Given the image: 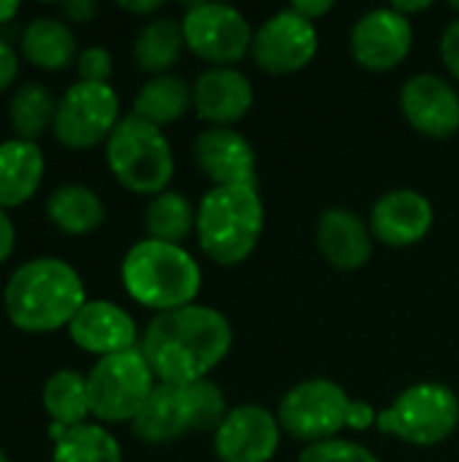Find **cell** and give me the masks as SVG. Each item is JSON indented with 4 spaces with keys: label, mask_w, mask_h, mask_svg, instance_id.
Returning <instances> with one entry per match:
<instances>
[{
    "label": "cell",
    "mask_w": 459,
    "mask_h": 462,
    "mask_svg": "<svg viewBox=\"0 0 459 462\" xmlns=\"http://www.w3.org/2000/svg\"><path fill=\"white\" fill-rule=\"evenodd\" d=\"M233 328L211 306H184L154 314L143 330L141 352L160 384H195L227 357Z\"/></svg>",
    "instance_id": "1"
},
{
    "label": "cell",
    "mask_w": 459,
    "mask_h": 462,
    "mask_svg": "<svg viewBox=\"0 0 459 462\" xmlns=\"http://www.w3.org/2000/svg\"><path fill=\"white\" fill-rule=\"evenodd\" d=\"M87 300L81 273L60 257L22 263L3 287V311L8 322L30 336L68 330Z\"/></svg>",
    "instance_id": "2"
},
{
    "label": "cell",
    "mask_w": 459,
    "mask_h": 462,
    "mask_svg": "<svg viewBox=\"0 0 459 462\" xmlns=\"http://www.w3.org/2000/svg\"><path fill=\"white\" fill-rule=\"evenodd\" d=\"M122 284L135 303L165 314L197 300L203 271L184 246L143 238L122 260Z\"/></svg>",
    "instance_id": "3"
},
{
    "label": "cell",
    "mask_w": 459,
    "mask_h": 462,
    "mask_svg": "<svg viewBox=\"0 0 459 462\" xmlns=\"http://www.w3.org/2000/svg\"><path fill=\"white\" fill-rule=\"evenodd\" d=\"M265 230L257 187H211L197 203V244L208 260L233 268L249 260Z\"/></svg>",
    "instance_id": "4"
},
{
    "label": "cell",
    "mask_w": 459,
    "mask_h": 462,
    "mask_svg": "<svg viewBox=\"0 0 459 462\" xmlns=\"http://www.w3.org/2000/svg\"><path fill=\"white\" fill-rule=\"evenodd\" d=\"M227 401L211 379L195 384H160L130 422L146 444H173L189 433H214L227 417Z\"/></svg>",
    "instance_id": "5"
},
{
    "label": "cell",
    "mask_w": 459,
    "mask_h": 462,
    "mask_svg": "<svg viewBox=\"0 0 459 462\" xmlns=\"http://www.w3.org/2000/svg\"><path fill=\"white\" fill-rule=\"evenodd\" d=\"M106 162L114 179L135 195H160L168 189L176 160L162 127L127 114L106 141Z\"/></svg>",
    "instance_id": "6"
},
{
    "label": "cell",
    "mask_w": 459,
    "mask_h": 462,
    "mask_svg": "<svg viewBox=\"0 0 459 462\" xmlns=\"http://www.w3.org/2000/svg\"><path fill=\"white\" fill-rule=\"evenodd\" d=\"M154 387L157 376L149 368L141 346L100 357L87 374L89 409L92 417L103 425L133 422L146 406Z\"/></svg>",
    "instance_id": "7"
},
{
    "label": "cell",
    "mask_w": 459,
    "mask_h": 462,
    "mask_svg": "<svg viewBox=\"0 0 459 462\" xmlns=\"http://www.w3.org/2000/svg\"><path fill=\"white\" fill-rule=\"evenodd\" d=\"M379 430L411 447H436L452 439L459 425V398L438 382L406 387L392 406L379 411Z\"/></svg>",
    "instance_id": "8"
},
{
    "label": "cell",
    "mask_w": 459,
    "mask_h": 462,
    "mask_svg": "<svg viewBox=\"0 0 459 462\" xmlns=\"http://www.w3.org/2000/svg\"><path fill=\"white\" fill-rule=\"evenodd\" d=\"M352 398L330 379H308L295 384L279 403V425L306 447L333 441L349 422Z\"/></svg>",
    "instance_id": "9"
},
{
    "label": "cell",
    "mask_w": 459,
    "mask_h": 462,
    "mask_svg": "<svg viewBox=\"0 0 459 462\" xmlns=\"http://www.w3.org/2000/svg\"><path fill=\"white\" fill-rule=\"evenodd\" d=\"M119 122V95L111 84L76 81L57 100L51 133L62 146L84 152L106 143Z\"/></svg>",
    "instance_id": "10"
},
{
    "label": "cell",
    "mask_w": 459,
    "mask_h": 462,
    "mask_svg": "<svg viewBox=\"0 0 459 462\" xmlns=\"http://www.w3.org/2000/svg\"><path fill=\"white\" fill-rule=\"evenodd\" d=\"M181 32L187 49L214 65L233 68L252 51L249 19L227 3H192L181 16Z\"/></svg>",
    "instance_id": "11"
},
{
    "label": "cell",
    "mask_w": 459,
    "mask_h": 462,
    "mask_svg": "<svg viewBox=\"0 0 459 462\" xmlns=\"http://www.w3.org/2000/svg\"><path fill=\"white\" fill-rule=\"evenodd\" d=\"M319 49L317 24L284 8L265 19L252 38V60L260 70L271 76H289L311 65Z\"/></svg>",
    "instance_id": "12"
},
{
    "label": "cell",
    "mask_w": 459,
    "mask_h": 462,
    "mask_svg": "<svg viewBox=\"0 0 459 462\" xmlns=\"http://www.w3.org/2000/svg\"><path fill=\"white\" fill-rule=\"evenodd\" d=\"M414 49V24L392 5L363 14L349 32V51L365 70L384 73L398 68Z\"/></svg>",
    "instance_id": "13"
},
{
    "label": "cell",
    "mask_w": 459,
    "mask_h": 462,
    "mask_svg": "<svg viewBox=\"0 0 459 462\" xmlns=\"http://www.w3.org/2000/svg\"><path fill=\"white\" fill-rule=\"evenodd\" d=\"M281 425L273 411L243 403L227 411L214 430V455L219 462H271L281 444Z\"/></svg>",
    "instance_id": "14"
},
{
    "label": "cell",
    "mask_w": 459,
    "mask_h": 462,
    "mask_svg": "<svg viewBox=\"0 0 459 462\" xmlns=\"http://www.w3.org/2000/svg\"><path fill=\"white\" fill-rule=\"evenodd\" d=\"M400 111L419 135L444 141L459 133V92L436 73H417L403 84Z\"/></svg>",
    "instance_id": "15"
},
{
    "label": "cell",
    "mask_w": 459,
    "mask_h": 462,
    "mask_svg": "<svg viewBox=\"0 0 459 462\" xmlns=\"http://www.w3.org/2000/svg\"><path fill=\"white\" fill-rule=\"evenodd\" d=\"M203 176L214 187H257V157L235 127H206L192 143Z\"/></svg>",
    "instance_id": "16"
},
{
    "label": "cell",
    "mask_w": 459,
    "mask_h": 462,
    "mask_svg": "<svg viewBox=\"0 0 459 462\" xmlns=\"http://www.w3.org/2000/svg\"><path fill=\"white\" fill-rule=\"evenodd\" d=\"M436 222L433 203L417 189H390L371 208V233L392 249H406L427 238Z\"/></svg>",
    "instance_id": "17"
},
{
    "label": "cell",
    "mask_w": 459,
    "mask_h": 462,
    "mask_svg": "<svg viewBox=\"0 0 459 462\" xmlns=\"http://www.w3.org/2000/svg\"><path fill=\"white\" fill-rule=\"evenodd\" d=\"M70 341L87 352L100 357H111L138 346V328L135 319L111 300H87L81 311L68 325Z\"/></svg>",
    "instance_id": "18"
},
{
    "label": "cell",
    "mask_w": 459,
    "mask_h": 462,
    "mask_svg": "<svg viewBox=\"0 0 459 462\" xmlns=\"http://www.w3.org/2000/svg\"><path fill=\"white\" fill-rule=\"evenodd\" d=\"M254 106V87L238 68H208L192 84V108L208 127H233Z\"/></svg>",
    "instance_id": "19"
},
{
    "label": "cell",
    "mask_w": 459,
    "mask_h": 462,
    "mask_svg": "<svg viewBox=\"0 0 459 462\" xmlns=\"http://www.w3.org/2000/svg\"><path fill=\"white\" fill-rule=\"evenodd\" d=\"M317 246L338 271H357L373 254L371 225L352 208H327L317 222Z\"/></svg>",
    "instance_id": "20"
},
{
    "label": "cell",
    "mask_w": 459,
    "mask_h": 462,
    "mask_svg": "<svg viewBox=\"0 0 459 462\" xmlns=\"http://www.w3.org/2000/svg\"><path fill=\"white\" fill-rule=\"evenodd\" d=\"M46 160L35 141L8 138L0 143V208L24 206L43 184Z\"/></svg>",
    "instance_id": "21"
},
{
    "label": "cell",
    "mask_w": 459,
    "mask_h": 462,
    "mask_svg": "<svg viewBox=\"0 0 459 462\" xmlns=\"http://www.w3.org/2000/svg\"><path fill=\"white\" fill-rule=\"evenodd\" d=\"M19 49L24 60L41 70H65L81 54L73 27L57 16H35L27 22L19 38Z\"/></svg>",
    "instance_id": "22"
},
{
    "label": "cell",
    "mask_w": 459,
    "mask_h": 462,
    "mask_svg": "<svg viewBox=\"0 0 459 462\" xmlns=\"http://www.w3.org/2000/svg\"><path fill=\"white\" fill-rule=\"evenodd\" d=\"M43 409L49 414V439L54 441L60 433L84 425L87 417H92L89 409V390L87 376L73 368L54 371L43 384Z\"/></svg>",
    "instance_id": "23"
},
{
    "label": "cell",
    "mask_w": 459,
    "mask_h": 462,
    "mask_svg": "<svg viewBox=\"0 0 459 462\" xmlns=\"http://www.w3.org/2000/svg\"><path fill=\"white\" fill-rule=\"evenodd\" d=\"M46 219L65 236H89L106 222V206L95 189L62 184L46 198Z\"/></svg>",
    "instance_id": "24"
},
{
    "label": "cell",
    "mask_w": 459,
    "mask_h": 462,
    "mask_svg": "<svg viewBox=\"0 0 459 462\" xmlns=\"http://www.w3.org/2000/svg\"><path fill=\"white\" fill-rule=\"evenodd\" d=\"M189 108H192V84H187L181 76L173 73L151 76L138 89L133 103V114L157 127L179 122Z\"/></svg>",
    "instance_id": "25"
},
{
    "label": "cell",
    "mask_w": 459,
    "mask_h": 462,
    "mask_svg": "<svg viewBox=\"0 0 459 462\" xmlns=\"http://www.w3.org/2000/svg\"><path fill=\"white\" fill-rule=\"evenodd\" d=\"M184 49H187V43H184L181 22L157 16V19L146 22L141 27V32L135 35L133 57L141 70H146L151 76H165L181 60Z\"/></svg>",
    "instance_id": "26"
},
{
    "label": "cell",
    "mask_w": 459,
    "mask_h": 462,
    "mask_svg": "<svg viewBox=\"0 0 459 462\" xmlns=\"http://www.w3.org/2000/svg\"><path fill=\"white\" fill-rule=\"evenodd\" d=\"M195 222H197V208L187 195L176 189H165L154 195L143 211V225L149 238L162 244L181 246L195 233Z\"/></svg>",
    "instance_id": "27"
},
{
    "label": "cell",
    "mask_w": 459,
    "mask_h": 462,
    "mask_svg": "<svg viewBox=\"0 0 459 462\" xmlns=\"http://www.w3.org/2000/svg\"><path fill=\"white\" fill-rule=\"evenodd\" d=\"M51 444V462H124L114 433L95 422L76 425L60 433Z\"/></svg>",
    "instance_id": "28"
},
{
    "label": "cell",
    "mask_w": 459,
    "mask_h": 462,
    "mask_svg": "<svg viewBox=\"0 0 459 462\" xmlns=\"http://www.w3.org/2000/svg\"><path fill=\"white\" fill-rule=\"evenodd\" d=\"M57 114V100L43 84H22L8 103V122L22 141H35L51 130Z\"/></svg>",
    "instance_id": "29"
},
{
    "label": "cell",
    "mask_w": 459,
    "mask_h": 462,
    "mask_svg": "<svg viewBox=\"0 0 459 462\" xmlns=\"http://www.w3.org/2000/svg\"><path fill=\"white\" fill-rule=\"evenodd\" d=\"M298 462H379V457L371 449H365L363 444L333 439L325 444L306 447Z\"/></svg>",
    "instance_id": "30"
},
{
    "label": "cell",
    "mask_w": 459,
    "mask_h": 462,
    "mask_svg": "<svg viewBox=\"0 0 459 462\" xmlns=\"http://www.w3.org/2000/svg\"><path fill=\"white\" fill-rule=\"evenodd\" d=\"M76 68H78V81L108 84V79L114 73V57L103 46H87V49H81Z\"/></svg>",
    "instance_id": "31"
},
{
    "label": "cell",
    "mask_w": 459,
    "mask_h": 462,
    "mask_svg": "<svg viewBox=\"0 0 459 462\" xmlns=\"http://www.w3.org/2000/svg\"><path fill=\"white\" fill-rule=\"evenodd\" d=\"M441 60L449 68V73L459 81V16L446 24L441 35Z\"/></svg>",
    "instance_id": "32"
},
{
    "label": "cell",
    "mask_w": 459,
    "mask_h": 462,
    "mask_svg": "<svg viewBox=\"0 0 459 462\" xmlns=\"http://www.w3.org/2000/svg\"><path fill=\"white\" fill-rule=\"evenodd\" d=\"M19 76V54L14 51L11 43L0 38V92H5Z\"/></svg>",
    "instance_id": "33"
},
{
    "label": "cell",
    "mask_w": 459,
    "mask_h": 462,
    "mask_svg": "<svg viewBox=\"0 0 459 462\" xmlns=\"http://www.w3.org/2000/svg\"><path fill=\"white\" fill-rule=\"evenodd\" d=\"M60 14L68 24H87L97 14V3L92 0H68L60 5Z\"/></svg>",
    "instance_id": "34"
},
{
    "label": "cell",
    "mask_w": 459,
    "mask_h": 462,
    "mask_svg": "<svg viewBox=\"0 0 459 462\" xmlns=\"http://www.w3.org/2000/svg\"><path fill=\"white\" fill-rule=\"evenodd\" d=\"M376 422H379V414H376V409H373L371 403H365V401H352L346 428H352V430H368V428L376 425Z\"/></svg>",
    "instance_id": "35"
},
{
    "label": "cell",
    "mask_w": 459,
    "mask_h": 462,
    "mask_svg": "<svg viewBox=\"0 0 459 462\" xmlns=\"http://www.w3.org/2000/svg\"><path fill=\"white\" fill-rule=\"evenodd\" d=\"M16 249V227L8 217V211L0 208V265L8 263V257L14 254Z\"/></svg>",
    "instance_id": "36"
},
{
    "label": "cell",
    "mask_w": 459,
    "mask_h": 462,
    "mask_svg": "<svg viewBox=\"0 0 459 462\" xmlns=\"http://www.w3.org/2000/svg\"><path fill=\"white\" fill-rule=\"evenodd\" d=\"M289 8H292L295 14H300L303 19L317 22L319 16H325V14L333 8V3H330V0H298V3H292Z\"/></svg>",
    "instance_id": "37"
},
{
    "label": "cell",
    "mask_w": 459,
    "mask_h": 462,
    "mask_svg": "<svg viewBox=\"0 0 459 462\" xmlns=\"http://www.w3.org/2000/svg\"><path fill=\"white\" fill-rule=\"evenodd\" d=\"M119 8L127 11V14H138V16H149V14H157L162 8V0H119Z\"/></svg>",
    "instance_id": "38"
},
{
    "label": "cell",
    "mask_w": 459,
    "mask_h": 462,
    "mask_svg": "<svg viewBox=\"0 0 459 462\" xmlns=\"http://www.w3.org/2000/svg\"><path fill=\"white\" fill-rule=\"evenodd\" d=\"M392 8H395L398 14L409 16V14H417V11H427L430 3H427V0H422V3H392Z\"/></svg>",
    "instance_id": "39"
},
{
    "label": "cell",
    "mask_w": 459,
    "mask_h": 462,
    "mask_svg": "<svg viewBox=\"0 0 459 462\" xmlns=\"http://www.w3.org/2000/svg\"><path fill=\"white\" fill-rule=\"evenodd\" d=\"M19 14V3L16 0H0V24L11 22Z\"/></svg>",
    "instance_id": "40"
},
{
    "label": "cell",
    "mask_w": 459,
    "mask_h": 462,
    "mask_svg": "<svg viewBox=\"0 0 459 462\" xmlns=\"http://www.w3.org/2000/svg\"><path fill=\"white\" fill-rule=\"evenodd\" d=\"M452 11H454V14L459 16V0H454V3H452Z\"/></svg>",
    "instance_id": "41"
},
{
    "label": "cell",
    "mask_w": 459,
    "mask_h": 462,
    "mask_svg": "<svg viewBox=\"0 0 459 462\" xmlns=\"http://www.w3.org/2000/svg\"><path fill=\"white\" fill-rule=\"evenodd\" d=\"M0 462H8V457H5V452L0 449Z\"/></svg>",
    "instance_id": "42"
}]
</instances>
